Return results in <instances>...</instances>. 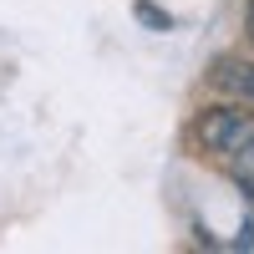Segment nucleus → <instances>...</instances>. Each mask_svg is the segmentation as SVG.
<instances>
[{
  "label": "nucleus",
  "instance_id": "7ed1b4c3",
  "mask_svg": "<svg viewBox=\"0 0 254 254\" xmlns=\"http://www.w3.org/2000/svg\"><path fill=\"white\" fill-rule=\"evenodd\" d=\"M244 31H249V41H254V0H244Z\"/></svg>",
  "mask_w": 254,
  "mask_h": 254
},
{
  "label": "nucleus",
  "instance_id": "f03ea898",
  "mask_svg": "<svg viewBox=\"0 0 254 254\" xmlns=\"http://www.w3.org/2000/svg\"><path fill=\"white\" fill-rule=\"evenodd\" d=\"M208 81H214L219 92L239 97V102H254V61H244V56H219L214 66H208Z\"/></svg>",
  "mask_w": 254,
  "mask_h": 254
},
{
  "label": "nucleus",
  "instance_id": "f257e3e1",
  "mask_svg": "<svg viewBox=\"0 0 254 254\" xmlns=\"http://www.w3.org/2000/svg\"><path fill=\"white\" fill-rule=\"evenodd\" d=\"M193 137L244 193H254V117L239 107H208L193 122Z\"/></svg>",
  "mask_w": 254,
  "mask_h": 254
}]
</instances>
